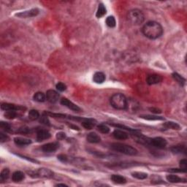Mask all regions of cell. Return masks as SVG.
Instances as JSON below:
<instances>
[{"mask_svg": "<svg viewBox=\"0 0 187 187\" xmlns=\"http://www.w3.org/2000/svg\"><path fill=\"white\" fill-rule=\"evenodd\" d=\"M143 34L151 40L160 38L163 34V28L161 24L156 21H148L142 29Z\"/></svg>", "mask_w": 187, "mask_h": 187, "instance_id": "obj_1", "label": "cell"}, {"mask_svg": "<svg viewBox=\"0 0 187 187\" xmlns=\"http://www.w3.org/2000/svg\"><path fill=\"white\" fill-rule=\"evenodd\" d=\"M110 105L113 107L117 110H126L128 107L127 98L124 94L117 93L113 95L110 99Z\"/></svg>", "mask_w": 187, "mask_h": 187, "instance_id": "obj_2", "label": "cell"}, {"mask_svg": "<svg viewBox=\"0 0 187 187\" xmlns=\"http://www.w3.org/2000/svg\"><path fill=\"white\" fill-rule=\"evenodd\" d=\"M111 148L114 151L117 152H120L121 154H126V155L130 156H135L138 154V151L136 148H135L133 146L130 145L124 144V143H114L111 144Z\"/></svg>", "mask_w": 187, "mask_h": 187, "instance_id": "obj_3", "label": "cell"}, {"mask_svg": "<svg viewBox=\"0 0 187 187\" xmlns=\"http://www.w3.org/2000/svg\"><path fill=\"white\" fill-rule=\"evenodd\" d=\"M127 19L129 21L134 25H140L143 24L145 17L141 10L138 9L131 10L127 13Z\"/></svg>", "mask_w": 187, "mask_h": 187, "instance_id": "obj_4", "label": "cell"}, {"mask_svg": "<svg viewBox=\"0 0 187 187\" xmlns=\"http://www.w3.org/2000/svg\"><path fill=\"white\" fill-rule=\"evenodd\" d=\"M27 173L32 178H50L54 176V172L50 169L45 168V167H42V168L38 169L37 170H33V171H28Z\"/></svg>", "mask_w": 187, "mask_h": 187, "instance_id": "obj_5", "label": "cell"}, {"mask_svg": "<svg viewBox=\"0 0 187 187\" xmlns=\"http://www.w3.org/2000/svg\"><path fill=\"white\" fill-rule=\"evenodd\" d=\"M146 143L159 149H163L167 146V140L161 137H156V138L150 139V140H147L146 139Z\"/></svg>", "mask_w": 187, "mask_h": 187, "instance_id": "obj_6", "label": "cell"}, {"mask_svg": "<svg viewBox=\"0 0 187 187\" xmlns=\"http://www.w3.org/2000/svg\"><path fill=\"white\" fill-rule=\"evenodd\" d=\"M1 109L3 110H15V111H24L25 110L26 107L21 105H16L11 104V103H2L1 105Z\"/></svg>", "mask_w": 187, "mask_h": 187, "instance_id": "obj_7", "label": "cell"}, {"mask_svg": "<svg viewBox=\"0 0 187 187\" xmlns=\"http://www.w3.org/2000/svg\"><path fill=\"white\" fill-rule=\"evenodd\" d=\"M39 14V10L38 8H34V9H31L29 10L24 11V12H21L19 13L15 14V16L19 18H31L37 16Z\"/></svg>", "mask_w": 187, "mask_h": 187, "instance_id": "obj_8", "label": "cell"}, {"mask_svg": "<svg viewBox=\"0 0 187 187\" xmlns=\"http://www.w3.org/2000/svg\"><path fill=\"white\" fill-rule=\"evenodd\" d=\"M46 99L51 103H56L59 100V94L55 90L50 89L46 92Z\"/></svg>", "mask_w": 187, "mask_h": 187, "instance_id": "obj_9", "label": "cell"}, {"mask_svg": "<svg viewBox=\"0 0 187 187\" xmlns=\"http://www.w3.org/2000/svg\"><path fill=\"white\" fill-rule=\"evenodd\" d=\"M60 103L62 105L65 106V107H68L69 109L75 111V112H80V108L78 107V105H76L75 104H74L73 102L67 99V98H63V99H61Z\"/></svg>", "mask_w": 187, "mask_h": 187, "instance_id": "obj_10", "label": "cell"}, {"mask_svg": "<svg viewBox=\"0 0 187 187\" xmlns=\"http://www.w3.org/2000/svg\"><path fill=\"white\" fill-rule=\"evenodd\" d=\"M162 81V78L161 75L157 74H153V75H148L146 78V82L148 85L158 84Z\"/></svg>", "mask_w": 187, "mask_h": 187, "instance_id": "obj_11", "label": "cell"}, {"mask_svg": "<svg viewBox=\"0 0 187 187\" xmlns=\"http://www.w3.org/2000/svg\"><path fill=\"white\" fill-rule=\"evenodd\" d=\"M59 147V143H46V144L43 145L42 146V150H43L44 152L46 153H52L56 151Z\"/></svg>", "mask_w": 187, "mask_h": 187, "instance_id": "obj_12", "label": "cell"}, {"mask_svg": "<svg viewBox=\"0 0 187 187\" xmlns=\"http://www.w3.org/2000/svg\"><path fill=\"white\" fill-rule=\"evenodd\" d=\"M50 138H51V133L46 130H39L37 133V140L39 142L48 140Z\"/></svg>", "mask_w": 187, "mask_h": 187, "instance_id": "obj_13", "label": "cell"}, {"mask_svg": "<svg viewBox=\"0 0 187 187\" xmlns=\"http://www.w3.org/2000/svg\"><path fill=\"white\" fill-rule=\"evenodd\" d=\"M14 142L16 145L20 146H25L31 144L32 140L30 139H27L25 138H21V137H17L14 138Z\"/></svg>", "mask_w": 187, "mask_h": 187, "instance_id": "obj_14", "label": "cell"}, {"mask_svg": "<svg viewBox=\"0 0 187 187\" xmlns=\"http://www.w3.org/2000/svg\"><path fill=\"white\" fill-rule=\"evenodd\" d=\"M113 135L116 139L118 140H126L128 138V134L123 130H116L113 133Z\"/></svg>", "mask_w": 187, "mask_h": 187, "instance_id": "obj_15", "label": "cell"}, {"mask_svg": "<svg viewBox=\"0 0 187 187\" xmlns=\"http://www.w3.org/2000/svg\"><path fill=\"white\" fill-rule=\"evenodd\" d=\"M96 125V121L92 119H84L82 121V126L86 130H91Z\"/></svg>", "mask_w": 187, "mask_h": 187, "instance_id": "obj_16", "label": "cell"}, {"mask_svg": "<svg viewBox=\"0 0 187 187\" xmlns=\"http://www.w3.org/2000/svg\"><path fill=\"white\" fill-rule=\"evenodd\" d=\"M87 141L91 143H98L101 141V138L99 135L95 133H91L88 134L86 137Z\"/></svg>", "mask_w": 187, "mask_h": 187, "instance_id": "obj_17", "label": "cell"}, {"mask_svg": "<svg viewBox=\"0 0 187 187\" xmlns=\"http://www.w3.org/2000/svg\"><path fill=\"white\" fill-rule=\"evenodd\" d=\"M93 80L96 83L100 84L105 80V75L102 72H97L94 75Z\"/></svg>", "mask_w": 187, "mask_h": 187, "instance_id": "obj_18", "label": "cell"}, {"mask_svg": "<svg viewBox=\"0 0 187 187\" xmlns=\"http://www.w3.org/2000/svg\"><path fill=\"white\" fill-rule=\"evenodd\" d=\"M110 179L113 183L117 184H124L127 183V179L120 175H112Z\"/></svg>", "mask_w": 187, "mask_h": 187, "instance_id": "obj_19", "label": "cell"}, {"mask_svg": "<svg viewBox=\"0 0 187 187\" xmlns=\"http://www.w3.org/2000/svg\"><path fill=\"white\" fill-rule=\"evenodd\" d=\"M167 178V181L170 182V183H180V182H186V179H183V178H180L178 175H173V174H171V175H168L166 177Z\"/></svg>", "mask_w": 187, "mask_h": 187, "instance_id": "obj_20", "label": "cell"}, {"mask_svg": "<svg viewBox=\"0 0 187 187\" xmlns=\"http://www.w3.org/2000/svg\"><path fill=\"white\" fill-rule=\"evenodd\" d=\"M25 178V175L21 171H15L13 173L12 180L14 182H20Z\"/></svg>", "mask_w": 187, "mask_h": 187, "instance_id": "obj_21", "label": "cell"}, {"mask_svg": "<svg viewBox=\"0 0 187 187\" xmlns=\"http://www.w3.org/2000/svg\"><path fill=\"white\" fill-rule=\"evenodd\" d=\"M170 151L173 154H181V153L186 152V146L183 145H178L174 146L170 148Z\"/></svg>", "mask_w": 187, "mask_h": 187, "instance_id": "obj_22", "label": "cell"}, {"mask_svg": "<svg viewBox=\"0 0 187 187\" xmlns=\"http://www.w3.org/2000/svg\"><path fill=\"white\" fill-rule=\"evenodd\" d=\"M107 13V10H106V8L105 6L102 4V3H100L99 4V7H98L97 11H96V18H100L104 16Z\"/></svg>", "mask_w": 187, "mask_h": 187, "instance_id": "obj_23", "label": "cell"}, {"mask_svg": "<svg viewBox=\"0 0 187 187\" xmlns=\"http://www.w3.org/2000/svg\"><path fill=\"white\" fill-rule=\"evenodd\" d=\"M33 99L34 100L38 102H43L46 100V95L44 93L38 91V92L35 94Z\"/></svg>", "mask_w": 187, "mask_h": 187, "instance_id": "obj_24", "label": "cell"}, {"mask_svg": "<svg viewBox=\"0 0 187 187\" xmlns=\"http://www.w3.org/2000/svg\"><path fill=\"white\" fill-rule=\"evenodd\" d=\"M172 78L175 79V81L178 83H179L180 86H183L185 85V83H186V79L183 78V77H182L181 75H180L179 74L176 73V72L172 73Z\"/></svg>", "mask_w": 187, "mask_h": 187, "instance_id": "obj_25", "label": "cell"}, {"mask_svg": "<svg viewBox=\"0 0 187 187\" xmlns=\"http://www.w3.org/2000/svg\"><path fill=\"white\" fill-rule=\"evenodd\" d=\"M140 118L146 120L148 121H162L164 120V117L158 116H153V115H141Z\"/></svg>", "mask_w": 187, "mask_h": 187, "instance_id": "obj_26", "label": "cell"}, {"mask_svg": "<svg viewBox=\"0 0 187 187\" xmlns=\"http://www.w3.org/2000/svg\"><path fill=\"white\" fill-rule=\"evenodd\" d=\"M163 126L164 127H166L167 129H171V130H179L180 129V127L179 124H178L177 123L173 121H167L166 123H164Z\"/></svg>", "mask_w": 187, "mask_h": 187, "instance_id": "obj_27", "label": "cell"}, {"mask_svg": "<svg viewBox=\"0 0 187 187\" xmlns=\"http://www.w3.org/2000/svg\"><path fill=\"white\" fill-rule=\"evenodd\" d=\"M132 175L134 178L139 180H144L148 178V174L143 172H132Z\"/></svg>", "mask_w": 187, "mask_h": 187, "instance_id": "obj_28", "label": "cell"}, {"mask_svg": "<svg viewBox=\"0 0 187 187\" xmlns=\"http://www.w3.org/2000/svg\"><path fill=\"white\" fill-rule=\"evenodd\" d=\"M40 118V113L37 110H31L29 112V119L32 121H35Z\"/></svg>", "mask_w": 187, "mask_h": 187, "instance_id": "obj_29", "label": "cell"}, {"mask_svg": "<svg viewBox=\"0 0 187 187\" xmlns=\"http://www.w3.org/2000/svg\"><path fill=\"white\" fill-rule=\"evenodd\" d=\"M10 175V170L8 168H4L1 170V174H0V180L1 182H4L9 178Z\"/></svg>", "mask_w": 187, "mask_h": 187, "instance_id": "obj_30", "label": "cell"}, {"mask_svg": "<svg viewBox=\"0 0 187 187\" xmlns=\"http://www.w3.org/2000/svg\"><path fill=\"white\" fill-rule=\"evenodd\" d=\"M106 24L110 28H113L116 25V19L113 16H108V17L106 18Z\"/></svg>", "mask_w": 187, "mask_h": 187, "instance_id": "obj_31", "label": "cell"}, {"mask_svg": "<svg viewBox=\"0 0 187 187\" xmlns=\"http://www.w3.org/2000/svg\"><path fill=\"white\" fill-rule=\"evenodd\" d=\"M4 117L7 119H14L17 117V113L15 110H8L6 111L4 113Z\"/></svg>", "mask_w": 187, "mask_h": 187, "instance_id": "obj_32", "label": "cell"}, {"mask_svg": "<svg viewBox=\"0 0 187 187\" xmlns=\"http://www.w3.org/2000/svg\"><path fill=\"white\" fill-rule=\"evenodd\" d=\"M97 130H99L101 133H103V134H107V133H109V132H110L109 127H107V125L103 124L97 126Z\"/></svg>", "mask_w": 187, "mask_h": 187, "instance_id": "obj_33", "label": "cell"}, {"mask_svg": "<svg viewBox=\"0 0 187 187\" xmlns=\"http://www.w3.org/2000/svg\"><path fill=\"white\" fill-rule=\"evenodd\" d=\"M0 127L3 130L6 132H11V126L10 124L7 123V122H4V121H1L0 122Z\"/></svg>", "mask_w": 187, "mask_h": 187, "instance_id": "obj_34", "label": "cell"}, {"mask_svg": "<svg viewBox=\"0 0 187 187\" xmlns=\"http://www.w3.org/2000/svg\"><path fill=\"white\" fill-rule=\"evenodd\" d=\"M56 89L59 91H64L67 89V86L63 83H58L56 86Z\"/></svg>", "mask_w": 187, "mask_h": 187, "instance_id": "obj_35", "label": "cell"}, {"mask_svg": "<svg viewBox=\"0 0 187 187\" xmlns=\"http://www.w3.org/2000/svg\"><path fill=\"white\" fill-rule=\"evenodd\" d=\"M10 140V138L8 137V135L3 133H0V141L1 143H4V142H7Z\"/></svg>", "mask_w": 187, "mask_h": 187, "instance_id": "obj_36", "label": "cell"}, {"mask_svg": "<svg viewBox=\"0 0 187 187\" xmlns=\"http://www.w3.org/2000/svg\"><path fill=\"white\" fill-rule=\"evenodd\" d=\"M40 122L41 124H43L45 125H50V122H49V120H48V116H43L41 117V119H40Z\"/></svg>", "mask_w": 187, "mask_h": 187, "instance_id": "obj_37", "label": "cell"}, {"mask_svg": "<svg viewBox=\"0 0 187 187\" xmlns=\"http://www.w3.org/2000/svg\"><path fill=\"white\" fill-rule=\"evenodd\" d=\"M57 158L60 162H64V163H66V162H68V157H67V156L64 155V154H59L57 156Z\"/></svg>", "mask_w": 187, "mask_h": 187, "instance_id": "obj_38", "label": "cell"}, {"mask_svg": "<svg viewBox=\"0 0 187 187\" xmlns=\"http://www.w3.org/2000/svg\"><path fill=\"white\" fill-rule=\"evenodd\" d=\"M180 167L183 170H186L187 169V161L186 159H182L180 162Z\"/></svg>", "mask_w": 187, "mask_h": 187, "instance_id": "obj_39", "label": "cell"}, {"mask_svg": "<svg viewBox=\"0 0 187 187\" xmlns=\"http://www.w3.org/2000/svg\"><path fill=\"white\" fill-rule=\"evenodd\" d=\"M56 138L59 140H64L66 138V134L64 133H62V132H60V133L56 134Z\"/></svg>", "mask_w": 187, "mask_h": 187, "instance_id": "obj_40", "label": "cell"}, {"mask_svg": "<svg viewBox=\"0 0 187 187\" xmlns=\"http://www.w3.org/2000/svg\"><path fill=\"white\" fill-rule=\"evenodd\" d=\"M19 133H21V134H27L29 133V129L27 128V127H21L20 129L18 130Z\"/></svg>", "mask_w": 187, "mask_h": 187, "instance_id": "obj_41", "label": "cell"}, {"mask_svg": "<svg viewBox=\"0 0 187 187\" xmlns=\"http://www.w3.org/2000/svg\"><path fill=\"white\" fill-rule=\"evenodd\" d=\"M168 171L170 172H186V170H183V169H181V168H180V169H170Z\"/></svg>", "mask_w": 187, "mask_h": 187, "instance_id": "obj_42", "label": "cell"}, {"mask_svg": "<svg viewBox=\"0 0 187 187\" xmlns=\"http://www.w3.org/2000/svg\"><path fill=\"white\" fill-rule=\"evenodd\" d=\"M149 110H151V112L154 113H162L161 110L155 108V107H151V108H149Z\"/></svg>", "mask_w": 187, "mask_h": 187, "instance_id": "obj_43", "label": "cell"}, {"mask_svg": "<svg viewBox=\"0 0 187 187\" xmlns=\"http://www.w3.org/2000/svg\"><path fill=\"white\" fill-rule=\"evenodd\" d=\"M18 156H21V157H22L23 158V159H27V160H29V161H31V162H38V161L37 160H35V159H31V158H29V157H26L25 156H22V155H20V154H18Z\"/></svg>", "mask_w": 187, "mask_h": 187, "instance_id": "obj_44", "label": "cell"}, {"mask_svg": "<svg viewBox=\"0 0 187 187\" xmlns=\"http://www.w3.org/2000/svg\"><path fill=\"white\" fill-rule=\"evenodd\" d=\"M56 186H67V185L64 184V183H58L56 185Z\"/></svg>", "mask_w": 187, "mask_h": 187, "instance_id": "obj_45", "label": "cell"}]
</instances>
